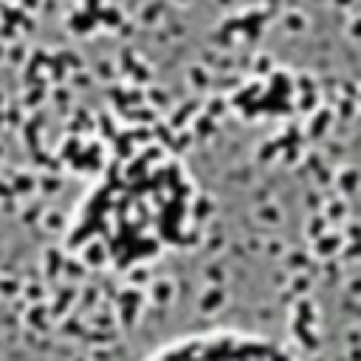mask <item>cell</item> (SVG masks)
<instances>
[{
	"label": "cell",
	"instance_id": "6da1fadb",
	"mask_svg": "<svg viewBox=\"0 0 361 361\" xmlns=\"http://www.w3.org/2000/svg\"><path fill=\"white\" fill-rule=\"evenodd\" d=\"M147 361H296L285 347L265 336L212 330L175 338Z\"/></svg>",
	"mask_w": 361,
	"mask_h": 361
}]
</instances>
